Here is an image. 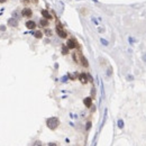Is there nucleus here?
I'll list each match as a JSON object with an SVG mask.
<instances>
[{"instance_id": "1", "label": "nucleus", "mask_w": 146, "mask_h": 146, "mask_svg": "<svg viewBox=\"0 0 146 146\" xmlns=\"http://www.w3.org/2000/svg\"><path fill=\"white\" fill-rule=\"evenodd\" d=\"M59 125H60V120H59L57 117H51V118H48L47 120H46V126L50 129H52V130L57 128Z\"/></svg>"}, {"instance_id": "2", "label": "nucleus", "mask_w": 146, "mask_h": 146, "mask_svg": "<svg viewBox=\"0 0 146 146\" xmlns=\"http://www.w3.org/2000/svg\"><path fill=\"white\" fill-rule=\"evenodd\" d=\"M56 33H57V35L60 36L61 38H66V37H68L66 32H65V30H63V28H62V26H61V25L56 26Z\"/></svg>"}, {"instance_id": "3", "label": "nucleus", "mask_w": 146, "mask_h": 146, "mask_svg": "<svg viewBox=\"0 0 146 146\" xmlns=\"http://www.w3.org/2000/svg\"><path fill=\"white\" fill-rule=\"evenodd\" d=\"M22 15L24 16V17L29 18V17H32L33 11H32V9H29V8H25V9H23L22 10Z\"/></svg>"}, {"instance_id": "4", "label": "nucleus", "mask_w": 146, "mask_h": 146, "mask_svg": "<svg viewBox=\"0 0 146 146\" xmlns=\"http://www.w3.org/2000/svg\"><path fill=\"white\" fill-rule=\"evenodd\" d=\"M66 46L71 48V50H73V48H75L78 46V43L75 42V39H69L68 43H66Z\"/></svg>"}, {"instance_id": "5", "label": "nucleus", "mask_w": 146, "mask_h": 146, "mask_svg": "<svg viewBox=\"0 0 146 146\" xmlns=\"http://www.w3.org/2000/svg\"><path fill=\"white\" fill-rule=\"evenodd\" d=\"M8 25L10 26V27H18V19L17 18H10L8 20Z\"/></svg>"}, {"instance_id": "6", "label": "nucleus", "mask_w": 146, "mask_h": 146, "mask_svg": "<svg viewBox=\"0 0 146 146\" xmlns=\"http://www.w3.org/2000/svg\"><path fill=\"white\" fill-rule=\"evenodd\" d=\"M83 103H84V106H86L87 108H90L91 106H92V98H90V97H87V98H84Z\"/></svg>"}, {"instance_id": "7", "label": "nucleus", "mask_w": 146, "mask_h": 146, "mask_svg": "<svg viewBox=\"0 0 146 146\" xmlns=\"http://www.w3.org/2000/svg\"><path fill=\"white\" fill-rule=\"evenodd\" d=\"M79 80L81 81V83L86 84L87 82H88V75H87L86 73H81V74L79 75Z\"/></svg>"}, {"instance_id": "8", "label": "nucleus", "mask_w": 146, "mask_h": 146, "mask_svg": "<svg viewBox=\"0 0 146 146\" xmlns=\"http://www.w3.org/2000/svg\"><path fill=\"white\" fill-rule=\"evenodd\" d=\"M26 27L28 29H34L35 27H36V23L33 22V20H28V22L26 23Z\"/></svg>"}, {"instance_id": "9", "label": "nucleus", "mask_w": 146, "mask_h": 146, "mask_svg": "<svg viewBox=\"0 0 146 146\" xmlns=\"http://www.w3.org/2000/svg\"><path fill=\"white\" fill-rule=\"evenodd\" d=\"M42 15H43V17L46 18V19H52L51 14L48 13L47 10H45V9H43V10H42Z\"/></svg>"}, {"instance_id": "10", "label": "nucleus", "mask_w": 146, "mask_h": 146, "mask_svg": "<svg viewBox=\"0 0 146 146\" xmlns=\"http://www.w3.org/2000/svg\"><path fill=\"white\" fill-rule=\"evenodd\" d=\"M80 60H81L82 65H83L84 68H87V66L89 65V64H88V61H87V59H86V57H84L83 55H80Z\"/></svg>"}, {"instance_id": "11", "label": "nucleus", "mask_w": 146, "mask_h": 146, "mask_svg": "<svg viewBox=\"0 0 146 146\" xmlns=\"http://www.w3.org/2000/svg\"><path fill=\"white\" fill-rule=\"evenodd\" d=\"M34 36L36 38H42L43 37V33L39 32V30H36V32H34Z\"/></svg>"}, {"instance_id": "12", "label": "nucleus", "mask_w": 146, "mask_h": 146, "mask_svg": "<svg viewBox=\"0 0 146 146\" xmlns=\"http://www.w3.org/2000/svg\"><path fill=\"white\" fill-rule=\"evenodd\" d=\"M48 19H46V18H44V19H42L41 20V25L42 26H44V27H46L47 26V24H48V22H47Z\"/></svg>"}, {"instance_id": "13", "label": "nucleus", "mask_w": 146, "mask_h": 146, "mask_svg": "<svg viewBox=\"0 0 146 146\" xmlns=\"http://www.w3.org/2000/svg\"><path fill=\"white\" fill-rule=\"evenodd\" d=\"M68 51H69V47H68L66 45H63V46H62V53H63V54H68Z\"/></svg>"}, {"instance_id": "14", "label": "nucleus", "mask_w": 146, "mask_h": 146, "mask_svg": "<svg viewBox=\"0 0 146 146\" xmlns=\"http://www.w3.org/2000/svg\"><path fill=\"white\" fill-rule=\"evenodd\" d=\"M33 146H43V143L41 142V141H35L33 143Z\"/></svg>"}, {"instance_id": "15", "label": "nucleus", "mask_w": 146, "mask_h": 146, "mask_svg": "<svg viewBox=\"0 0 146 146\" xmlns=\"http://www.w3.org/2000/svg\"><path fill=\"white\" fill-rule=\"evenodd\" d=\"M118 126H119V128H123V127H124V121L119 120L118 121Z\"/></svg>"}, {"instance_id": "16", "label": "nucleus", "mask_w": 146, "mask_h": 146, "mask_svg": "<svg viewBox=\"0 0 146 146\" xmlns=\"http://www.w3.org/2000/svg\"><path fill=\"white\" fill-rule=\"evenodd\" d=\"M47 146H57V144L56 143H50V144H47Z\"/></svg>"}, {"instance_id": "17", "label": "nucleus", "mask_w": 146, "mask_h": 146, "mask_svg": "<svg viewBox=\"0 0 146 146\" xmlns=\"http://www.w3.org/2000/svg\"><path fill=\"white\" fill-rule=\"evenodd\" d=\"M90 127H91V123L89 121V123L87 124V129H90Z\"/></svg>"}, {"instance_id": "18", "label": "nucleus", "mask_w": 146, "mask_h": 146, "mask_svg": "<svg viewBox=\"0 0 146 146\" xmlns=\"http://www.w3.org/2000/svg\"><path fill=\"white\" fill-rule=\"evenodd\" d=\"M46 35H52V32L50 29H46Z\"/></svg>"}, {"instance_id": "19", "label": "nucleus", "mask_w": 146, "mask_h": 146, "mask_svg": "<svg viewBox=\"0 0 146 146\" xmlns=\"http://www.w3.org/2000/svg\"><path fill=\"white\" fill-rule=\"evenodd\" d=\"M101 42H102L105 45H107V44H108V42H107V41H105V39H101Z\"/></svg>"}, {"instance_id": "20", "label": "nucleus", "mask_w": 146, "mask_h": 146, "mask_svg": "<svg viewBox=\"0 0 146 146\" xmlns=\"http://www.w3.org/2000/svg\"><path fill=\"white\" fill-rule=\"evenodd\" d=\"M0 29H1V30H5V29H6V27H5V26H0Z\"/></svg>"}, {"instance_id": "21", "label": "nucleus", "mask_w": 146, "mask_h": 146, "mask_svg": "<svg viewBox=\"0 0 146 146\" xmlns=\"http://www.w3.org/2000/svg\"><path fill=\"white\" fill-rule=\"evenodd\" d=\"M23 2H24V4H28V2H29V0H23Z\"/></svg>"}, {"instance_id": "22", "label": "nucleus", "mask_w": 146, "mask_h": 146, "mask_svg": "<svg viewBox=\"0 0 146 146\" xmlns=\"http://www.w3.org/2000/svg\"><path fill=\"white\" fill-rule=\"evenodd\" d=\"M143 59H144V61L146 62V54H144V55H143Z\"/></svg>"}, {"instance_id": "23", "label": "nucleus", "mask_w": 146, "mask_h": 146, "mask_svg": "<svg viewBox=\"0 0 146 146\" xmlns=\"http://www.w3.org/2000/svg\"><path fill=\"white\" fill-rule=\"evenodd\" d=\"M7 0H0V2H6Z\"/></svg>"}]
</instances>
